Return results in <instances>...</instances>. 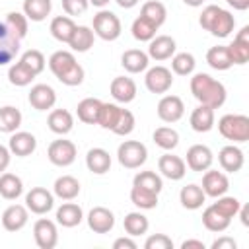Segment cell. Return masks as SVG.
<instances>
[{
  "label": "cell",
  "instance_id": "6da1fadb",
  "mask_svg": "<svg viewBox=\"0 0 249 249\" xmlns=\"http://www.w3.org/2000/svg\"><path fill=\"white\" fill-rule=\"evenodd\" d=\"M191 93L200 105H206L212 109L222 107L226 103V97H228L224 84L214 80L210 74H204V72H198L191 78Z\"/></svg>",
  "mask_w": 249,
  "mask_h": 249
},
{
  "label": "cell",
  "instance_id": "7a4b0ae2",
  "mask_svg": "<svg viewBox=\"0 0 249 249\" xmlns=\"http://www.w3.org/2000/svg\"><path fill=\"white\" fill-rule=\"evenodd\" d=\"M49 68L64 86H80L84 82V68L70 51H56L49 58Z\"/></svg>",
  "mask_w": 249,
  "mask_h": 249
},
{
  "label": "cell",
  "instance_id": "3957f363",
  "mask_svg": "<svg viewBox=\"0 0 249 249\" xmlns=\"http://www.w3.org/2000/svg\"><path fill=\"white\" fill-rule=\"evenodd\" d=\"M198 23H200L202 29L210 31L214 37L224 39V37H228V35L233 31V27H235V18H233L228 10H224V8L216 6V4H208V6L202 10V14H200Z\"/></svg>",
  "mask_w": 249,
  "mask_h": 249
},
{
  "label": "cell",
  "instance_id": "277c9868",
  "mask_svg": "<svg viewBox=\"0 0 249 249\" xmlns=\"http://www.w3.org/2000/svg\"><path fill=\"white\" fill-rule=\"evenodd\" d=\"M218 130L226 140L247 142L249 140V117L239 113H228L218 121Z\"/></svg>",
  "mask_w": 249,
  "mask_h": 249
},
{
  "label": "cell",
  "instance_id": "5b68a950",
  "mask_svg": "<svg viewBox=\"0 0 249 249\" xmlns=\"http://www.w3.org/2000/svg\"><path fill=\"white\" fill-rule=\"evenodd\" d=\"M117 160L126 169H136L148 160V150L138 140H124L117 148Z\"/></svg>",
  "mask_w": 249,
  "mask_h": 249
},
{
  "label": "cell",
  "instance_id": "8992f818",
  "mask_svg": "<svg viewBox=\"0 0 249 249\" xmlns=\"http://www.w3.org/2000/svg\"><path fill=\"white\" fill-rule=\"evenodd\" d=\"M121 19L111 10H99L93 16V33L103 41H115L121 35Z\"/></svg>",
  "mask_w": 249,
  "mask_h": 249
},
{
  "label": "cell",
  "instance_id": "52a82bcc",
  "mask_svg": "<svg viewBox=\"0 0 249 249\" xmlns=\"http://www.w3.org/2000/svg\"><path fill=\"white\" fill-rule=\"evenodd\" d=\"M47 156H49V161L53 165H58V167H68L76 161V156H78V150H76V144L72 140H64V138H58V140H53L49 144V150H47Z\"/></svg>",
  "mask_w": 249,
  "mask_h": 249
},
{
  "label": "cell",
  "instance_id": "ba28073f",
  "mask_svg": "<svg viewBox=\"0 0 249 249\" xmlns=\"http://www.w3.org/2000/svg\"><path fill=\"white\" fill-rule=\"evenodd\" d=\"M33 237L39 249H54L58 243V230L53 220L39 218L33 226Z\"/></svg>",
  "mask_w": 249,
  "mask_h": 249
},
{
  "label": "cell",
  "instance_id": "9c48e42d",
  "mask_svg": "<svg viewBox=\"0 0 249 249\" xmlns=\"http://www.w3.org/2000/svg\"><path fill=\"white\" fill-rule=\"evenodd\" d=\"M25 206L33 214H39V216L41 214H47L54 206V195L51 191H47L45 187H33L25 195Z\"/></svg>",
  "mask_w": 249,
  "mask_h": 249
},
{
  "label": "cell",
  "instance_id": "30bf717a",
  "mask_svg": "<svg viewBox=\"0 0 249 249\" xmlns=\"http://www.w3.org/2000/svg\"><path fill=\"white\" fill-rule=\"evenodd\" d=\"M144 84L152 93H165L173 86V74L165 66H154L146 72Z\"/></svg>",
  "mask_w": 249,
  "mask_h": 249
},
{
  "label": "cell",
  "instance_id": "8fae6325",
  "mask_svg": "<svg viewBox=\"0 0 249 249\" xmlns=\"http://www.w3.org/2000/svg\"><path fill=\"white\" fill-rule=\"evenodd\" d=\"M228 189H230V181H228L226 173L210 169V167L204 171V175H202V191H204L206 196L218 198V196L226 195Z\"/></svg>",
  "mask_w": 249,
  "mask_h": 249
},
{
  "label": "cell",
  "instance_id": "7c38bea8",
  "mask_svg": "<svg viewBox=\"0 0 249 249\" xmlns=\"http://www.w3.org/2000/svg\"><path fill=\"white\" fill-rule=\"evenodd\" d=\"M185 115V103L179 95H163L158 103V117L163 123H177Z\"/></svg>",
  "mask_w": 249,
  "mask_h": 249
},
{
  "label": "cell",
  "instance_id": "4fadbf2b",
  "mask_svg": "<svg viewBox=\"0 0 249 249\" xmlns=\"http://www.w3.org/2000/svg\"><path fill=\"white\" fill-rule=\"evenodd\" d=\"M88 226L93 233H109L115 226V214L105 206H93L88 214Z\"/></svg>",
  "mask_w": 249,
  "mask_h": 249
},
{
  "label": "cell",
  "instance_id": "5bb4252c",
  "mask_svg": "<svg viewBox=\"0 0 249 249\" xmlns=\"http://www.w3.org/2000/svg\"><path fill=\"white\" fill-rule=\"evenodd\" d=\"M214 161V154L204 144H193L187 150V167L193 171H206Z\"/></svg>",
  "mask_w": 249,
  "mask_h": 249
},
{
  "label": "cell",
  "instance_id": "9a60e30c",
  "mask_svg": "<svg viewBox=\"0 0 249 249\" xmlns=\"http://www.w3.org/2000/svg\"><path fill=\"white\" fill-rule=\"evenodd\" d=\"M158 169L163 177L171 179V181H181L187 173V163L183 158L173 156V154H163L158 160Z\"/></svg>",
  "mask_w": 249,
  "mask_h": 249
},
{
  "label": "cell",
  "instance_id": "2e32d148",
  "mask_svg": "<svg viewBox=\"0 0 249 249\" xmlns=\"http://www.w3.org/2000/svg\"><path fill=\"white\" fill-rule=\"evenodd\" d=\"M29 220V210L23 204H10L2 214V226L6 231H19Z\"/></svg>",
  "mask_w": 249,
  "mask_h": 249
},
{
  "label": "cell",
  "instance_id": "e0dca14e",
  "mask_svg": "<svg viewBox=\"0 0 249 249\" xmlns=\"http://www.w3.org/2000/svg\"><path fill=\"white\" fill-rule=\"evenodd\" d=\"M19 39L6 27L4 21H0V66L12 62L16 54L19 53Z\"/></svg>",
  "mask_w": 249,
  "mask_h": 249
},
{
  "label": "cell",
  "instance_id": "ac0fdd59",
  "mask_svg": "<svg viewBox=\"0 0 249 249\" xmlns=\"http://www.w3.org/2000/svg\"><path fill=\"white\" fill-rule=\"evenodd\" d=\"M148 43H150L148 45V56L154 58V60H158V62L171 58L175 54V49H177L175 39L169 37V35H156Z\"/></svg>",
  "mask_w": 249,
  "mask_h": 249
},
{
  "label": "cell",
  "instance_id": "d6986e66",
  "mask_svg": "<svg viewBox=\"0 0 249 249\" xmlns=\"http://www.w3.org/2000/svg\"><path fill=\"white\" fill-rule=\"evenodd\" d=\"M29 103L37 111L53 109L56 103V91L47 84H35L29 91Z\"/></svg>",
  "mask_w": 249,
  "mask_h": 249
},
{
  "label": "cell",
  "instance_id": "ffe728a7",
  "mask_svg": "<svg viewBox=\"0 0 249 249\" xmlns=\"http://www.w3.org/2000/svg\"><path fill=\"white\" fill-rule=\"evenodd\" d=\"M8 148L14 156L18 158H25V156H31L37 148V138L31 134V132H25V130H19V132H12L10 136V142H8Z\"/></svg>",
  "mask_w": 249,
  "mask_h": 249
},
{
  "label": "cell",
  "instance_id": "44dd1931",
  "mask_svg": "<svg viewBox=\"0 0 249 249\" xmlns=\"http://www.w3.org/2000/svg\"><path fill=\"white\" fill-rule=\"evenodd\" d=\"M109 91H111V95L117 103H130L136 97V84H134L132 78L117 76V78H113V82L109 86Z\"/></svg>",
  "mask_w": 249,
  "mask_h": 249
},
{
  "label": "cell",
  "instance_id": "7402d4cb",
  "mask_svg": "<svg viewBox=\"0 0 249 249\" xmlns=\"http://www.w3.org/2000/svg\"><path fill=\"white\" fill-rule=\"evenodd\" d=\"M218 161H220V165H222L224 171H228V173H237V171L243 167V163H245V156H243L241 148L230 144V146H224V148L220 150Z\"/></svg>",
  "mask_w": 249,
  "mask_h": 249
},
{
  "label": "cell",
  "instance_id": "603a6c76",
  "mask_svg": "<svg viewBox=\"0 0 249 249\" xmlns=\"http://www.w3.org/2000/svg\"><path fill=\"white\" fill-rule=\"evenodd\" d=\"M121 64H123V68H124L126 72L138 74V72H144V70L148 68L150 56H148V53H144V51H140V49H128V51H124L123 56H121Z\"/></svg>",
  "mask_w": 249,
  "mask_h": 249
},
{
  "label": "cell",
  "instance_id": "cb8c5ba5",
  "mask_svg": "<svg viewBox=\"0 0 249 249\" xmlns=\"http://www.w3.org/2000/svg\"><path fill=\"white\" fill-rule=\"evenodd\" d=\"M93 41H95V33H93L91 27H88V25H76L74 31H72V37H70L68 45L76 53H88L93 47Z\"/></svg>",
  "mask_w": 249,
  "mask_h": 249
},
{
  "label": "cell",
  "instance_id": "d4e9b609",
  "mask_svg": "<svg viewBox=\"0 0 249 249\" xmlns=\"http://www.w3.org/2000/svg\"><path fill=\"white\" fill-rule=\"evenodd\" d=\"M47 124H49V128H51L54 134L64 136V134H68V132L72 130V126H74V117H72V113L66 111V109H53V111L49 113Z\"/></svg>",
  "mask_w": 249,
  "mask_h": 249
},
{
  "label": "cell",
  "instance_id": "484cf974",
  "mask_svg": "<svg viewBox=\"0 0 249 249\" xmlns=\"http://www.w3.org/2000/svg\"><path fill=\"white\" fill-rule=\"evenodd\" d=\"M86 165H88V169L91 173L103 175V173H107L111 169V156L103 148H91L86 154Z\"/></svg>",
  "mask_w": 249,
  "mask_h": 249
},
{
  "label": "cell",
  "instance_id": "4316f807",
  "mask_svg": "<svg viewBox=\"0 0 249 249\" xmlns=\"http://www.w3.org/2000/svg\"><path fill=\"white\" fill-rule=\"evenodd\" d=\"M191 128L195 132H208L214 126V109L206 107V105H198L196 109H193L191 113Z\"/></svg>",
  "mask_w": 249,
  "mask_h": 249
},
{
  "label": "cell",
  "instance_id": "83f0119b",
  "mask_svg": "<svg viewBox=\"0 0 249 249\" xmlns=\"http://www.w3.org/2000/svg\"><path fill=\"white\" fill-rule=\"evenodd\" d=\"M53 193H54V196H58L62 200H74L80 195V181L72 175H62L54 181Z\"/></svg>",
  "mask_w": 249,
  "mask_h": 249
},
{
  "label": "cell",
  "instance_id": "f1b7e54d",
  "mask_svg": "<svg viewBox=\"0 0 249 249\" xmlns=\"http://www.w3.org/2000/svg\"><path fill=\"white\" fill-rule=\"evenodd\" d=\"M179 200H181V204H183L187 210H198V208L204 204L206 195H204L202 187L191 183V185H185V187L181 189V193H179Z\"/></svg>",
  "mask_w": 249,
  "mask_h": 249
},
{
  "label": "cell",
  "instance_id": "f546056e",
  "mask_svg": "<svg viewBox=\"0 0 249 249\" xmlns=\"http://www.w3.org/2000/svg\"><path fill=\"white\" fill-rule=\"evenodd\" d=\"M84 220V212L76 202H64L56 210V222L62 228H76Z\"/></svg>",
  "mask_w": 249,
  "mask_h": 249
},
{
  "label": "cell",
  "instance_id": "4dcf8cb0",
  "mask_svg": "<svg viewBox=\"0 0 249 249\" xmlns=\"http://www.w3.org/2000/svg\"><path fill=\"white\" fill-rule=\"evenodd\" d=\"M230 222H231V218H228V216H224L214 204H210L204 212H202V224H204V228L208 230V231H214V233H220V231H224V230H228V226H230Z\"/></svg>",
  "mask_w": 249,
  "mask_h": 249
},
{
  "label": "cell",
  "instance_id": "1f68e13d",
  "mask_svg": "<svg viewBox=\"0 0 249 249\" xmlns=\"http://www.w3.org/2000/svg\"><path fill=\"white\" fill-rule=\"evenodd\" d=\"M101 103L97 97H86L78 103L76 107V113H78V119L86 124H97V117H99V109H101Z\"/></svg>",
  "mask_w": 249,
  "mask_h": 249
},
{
  "label": "cell",
  "instance_id": "d6a6232c",
  "mask_svg": "<svg viewBox=\"0 0 249 249\" xmlns=\"http://www.w3.org/2000/svg\"><path fill=\"white\" fill-rule=\"evenodd\" d=\"M206 62H208L210 68L220 70V72H222V70H228V68L233 66L231 56H230V51H228V47H224V45L210 47L208 53H206Z\"/></svg>",
  "mask_w": 249,
  "mask_h": 249
},
{
  "label": "cell",
  "instance_id": "836d02e7",
  "mask_svg": "<svg viewBox=\"0 0 249 249\" xmlns=\"http://www.w3.org/2000/svg\"><path fill=\"white\" fill-rule=\"evenodd\" d=\"M140 16H142L144 19H148L152 25L161 27L163 21H165V18H167V10H165V6H163L161 2H158V0H148V2L142 4Z\"/></svg>",
  "mask_w": 249,
  "mask_h": 249
},
{
  "label": "cell",
  "instance_id": "e575fe53",
  "mask_svg": "<svg viewBox=\"0 0 249 249\" xmlns=\"http://www.w3.org/2000/svg\"><path fill=\"white\" fill-rule=\"evenodd\" d=\"M74 27H76V23H74V19H72L70 16H56V18L51 21V27H49V29H51V35H53L56 41L68 43L70 37H72Z\"/></svg>",
  "mask_w": 249,
  "mask_h": 249
},
{
  "label": "cell",
  "instance_id": "d590c367",
  "mask_svg": "<svg viewBox=\"0 0 249 249\" xmlns=\"http://www.w3.org/2000/svg\"><path fill=\"white\" fill-rule=\"evenodd\" d=\"M21 124V111L14 105H4L0 107V132L12 134L19 128Z\"/></svg>",
  "mask_w": 249,
  "mask_h": 249
},
{
  "label": "cell",
  "instance_id": "8d00e7d4",
  "mask_svg": "<svg viewBox=\"0 0 249 249\" xmlns=\"http://www.w3.org/2000/svg\"><path fill=\"white\" fill-rule=\"evenodd\" d=\"M23 193V183L14 173H2L0 175V196L6 200H16Z\"/></svg>",
  "mask_w": 249,
  "mask_h": 249
},
{
  "label": "cell",
  "instance_id": "74e56055",
  "mask_svg": "<svg viewBox=\"0 0 249 249\" xmlns=\"http://www.w3.org/2000/svg\"><path fill=\"white\" fill-rule=\"evenodd\" d=\"M51 0H23V14L31 21H43L51 14Z\"/></svg>",
  "mask_w": 249,
  "mask_h": 249
},
{
  "label": "cell",
  "instance_id": "f35d334b",
  "mask_svg": "<svg viewBox=\"0 0 249 249\" xmlns=\"http://www.w3.org/2000/svg\"><path fill=\"white\" fill-rule=\"evenodd\" d=\"M123 226H124V231L130 237H136V235H142V233L148 231L150 222L142 212H128L123 220Z\"/></svg>",
  "mask_w": 249,
  "mask_h": 249
},
{
  "label": "cell",
  "instance_id": "ab89813d",
  "mask_svg": "<svg viewBox=\"0 0 249 249\" xmlns=\"http://www.w3.org/2000/svg\"><path fill=\"white\" fill-rule=\"evenodd\" d=\"M130 200L140 210H152L158 206V195L152 191H146L142 187H136V185H132V189H130Z\"/></svg>",
  "mask_w": 249,
  "mask_h": 249
},
{
  "label": "cell",
  "instance_id": "60d3db41",
  "mask_svg": "<svg viewBox=\"0 0 249 249\" xmlns=\"http://www.w3.org/2000/svg\"><path fill=\"white\" fill-rule=\"evenodd\" d=\"M156 146H160L161 150H173L179 144V132L171 126H158L152 134Z\"/></svg>",
  "mask_w": 249,
  "mask_h": 249
},
{
  "label": "cell",
  "instance_id": "b9f144b4",
  "mask_svg": "<svg viewBox=\"0 0 249 249\" xmlns=\"http://www.w3.org/2000/svg\"><path fill=\"white\" fill-rule=\"evenodd\" d=\"M132 185L142 187L146 191H152L156 195H160L161 189H163V181L156 171H140V173H136L134 179H132Z\"/></svg>",
  "mask_w": 249,
  "mask_h": 249
},
{
  "label": "cell",
  "instance_id": "7bdbcfd3",
  "mask_svg": "<svg viewBox=\"0 0 249 249\" xmlns=\"http://www.w3.org/2000/svg\"><path fill=\"white\" fill-rule=\"evenodd\" d=\"M33 78H35V74H33L27 66H23L19 60L14 62V64L10 66V70H8V80H10V84H12V86H18V88L29 86V84L33 82Z\"/></svg>",
  "mask_w": 249,
  "mask_h": 249
},
{
  "label": "cell",
  "instance_id": "ee69618b",
  "mask_svg": "<svg viewBox=\"0 0 249 249\" xmlns=\"http://www.w3.org/2000/svg\"><path fill=\"white\" fill-rule=\"evenodd\" d=\"M119 115H121V107L117 103H101L97 124L101 128H105V130H113V126L119 121Z\"/></svg>",
  "mask_w": 249,
  "mask_h": 249
},
{
  "label": "cell",
  "instance_id": "f6af8a7d",
  "mask_svg": "<svg viewBox=\"0 0 249 249\" xmlns=\"http://www.w3.org/2000/svg\"><path fill=\"white\" fill-rule=\"evenodd\" d=\"M130 31H132V37H134L136 41L144 43V41H152V39L156 37L158 27H156V25H152V23H150L148 19H144L142 16H138V18L132 21Z\"/></svg>",
  "mask_w": 249,
  "mask_h": 249
},
{
  "label": "cell",
  "instance_id": "bcb514c9",
  "mask_svg": "<svg viewBox=\"0 0 249 249\" xmlns=\"http://www.w3.org/2000/svg\"><path fill=\"white\" fill-rule=\"evenodd\" d=\"M195 56L191 53H177L171 56V70L177 74V76H189L195 72Z\"/></svg>",
  "mask_w": 249,
  "mask_h": 249
},
{
  "label": "cell",
  "instance_id": "7dc6e473",
  "mask_svg": "<svg viewBox=\"0 0 249 249\" xmlns=\"http://www.w3.org/2000/svg\"><path fill=\"white\" fill-rule=\"evenodd\" d=\"M4 23H6V27H8L19 41L27 35V18H25V14H21V12H10V14L6 16Z\"/></svg>",
  "mask_w": 249,
  "mask_h": 249
},
{
  "label": "cell",
  "instance_id": "c3c4849f",
  "mask_svg": "<svg viewBox=\"0 0 249 249\" xmlns=\"http://www.w3.org/2000/svg\"><path fill=\"white\" fill-rule=\"evenodd\" d=\"M19 62H21L23 66H27L35 76L41 74V72L45 70V64H47L45 54H43L41 51H37V49H29V51H25V53L21 54Z\"/></svg>",
  "mask_w": 249,
  "mask_h": 249
},
{
  "label": "cell",
  "instance_id": "681fc988",
  "mask_svg": "<svg viewBox=\"0 0 249 249\" xmlns=\"http://www.w3.org/2000/svg\"><path fill=\"white\" fill-rule=\"evenodd\" d=\"M134 124H136L134 115H132L128 109H121V115H119L117 124L113 126V132L119 134V136H128V134L134 130Z\"/></svg>",
  "mask_w": 249,
  "mask_h": 249
},
{
  "label": "cell",
  "instance_id": "f907efd6",
  "mask_svg": "<svg viewBox=\"0 0 249 249\" xmlns=\"http://www.w3.org/2000/svg\"><path fill=\"white\" fill-rule=\"evenodd\" d=\"M228 51H230V56H231L233 64H245L249 60V43L233 39V43L228 45Z\"/></svg>",
  "mask_w": 249,
  "mask_h": 249
},
{
  "label": "cell",
  "instance_id": "816d5d0a",
  "mask_svg": "<svg viewBox=\"0 0 249 249\" xmlns=\"http://www.w3.org/2000/svg\"><path fill=\"white\" fill-rule=\"evenodd\" d=\"M214 206H216L224 216L233 218V216H237V210H239L241 202H239L235 196H226V195H222V196H218V200L214 202Z\"/></svg>",
  "mask_w": 249,
  "mask_h": 249
},
{
  "label": "cell",
  "instance_id": "f5cc1de1",
  "mask_svg": "<svg viewBox=\"0 0 249 249\" xmlns=\"http://www.w3.org/2000/svg\"><path fill=\"white\" fill-rule=\"evenodd\" d=\"M144 249H173V241L165 233H154L144 241Z\"/></svg>",
  "mask_w": 249,
  "mask_h": 249
},
{
  "label": "cell",
  "instance_id": "db71d44e",
  "mask_svg": "<svg viewBox=\"0 0 249 249\" xmlns=\"http://www.w3.org/2000/svg\"><path fill=\"white\" fill-rule=\"evenodd\" d=\"M89 6V0H62V10L68 16H82Z\"/></svg>",
  "mask_w": 249,
  "mask_h": 249
},
{
  "label": "cell",
  "instance_id": "11a10c76",
  "mask_svg": "<svg viewBox=\"0 0 249 249\" xmlns=\"http://www.w3.org/2000/svg\"><path fill=\"white\" fill-rule=\"evenodd\" d=\"M210 247H212V249H235V247H237V243H235V239H233V237L222 235V237L214 239Z\"/></svg>",
  "mask_w": 249,
  "mask_h": 249
},
{
  "label": "cell",
  "instance_id": "9f6ffc18",
  "mask_svg": "<svg viewBox=\"0 0 249 249\" xmlns=\"http://www.w3.org/2000/svg\"><path fill=\"white\" fill-rule=\"evenodd\" d=\"M136 241L130 237H119L113 241V249H136Z\"/></svg>",
  "mask_w": 249,
  "mask_h": 249
},
{
  "label": "cell",
  "instance_id": "6f0895ef",
  "mask_svg": "<svg viewBox=\"0 0 249 249\" xmlns=\"http://www.w3.org/2000/svg\"><path fill=\"white\" fill-rule=\"evenodd\" d=\"M10 156H12L10 148H6V146L0 144V173H4V171L8 169V165H10Z\"/></svg>",
  "mask_w": 249,
  "mask_h": 249
},
{
  "label": "cell",
  "instance_id": "680465c9",
  "mask_svg": "<svg viewBox=\"0 0 249 249\" xmlns=\"http://www.w3.org/2000/svg\"><path fill=\"white\" fill-rule=\"evenodd\" d=\"M181 249H204V243L200 239H185L181 243Z\"/></svg>",
  "mask_w": 249,
  "mask_h": 249
},
{
  "label": "cell",
  "instance_id": "91938a15",
  "mask_svg": "<svg viewBox=\"0 0 249 249\" xmlns=\"http://www.w3.org/2000/svg\"><path fill=\"white\" fill-rule=\"evenodd\" d=\"M228 4H230L233 10H239V12H243V10L249 8V0H228Z\"/></svg>",
  "mask_w": 249,
  "mask_h": 249
},
{
  "label": "cell",
  "instance_id": "94428289",
  "mask_svg": "<svg viewBox=\"0 0 249 249\" xmlns=\"http://www.w3.org/2000/svg\"><path fill=\"white\" fill-rule=\"evenodd\" d=\"M237 214H239V218H241V224H243V226H249V206H247V204H245V206H239Z\"/></svg>",
  "mask_w": 249,
  "mask_h": 249
},
{
  "label": "cell",
  "instance_id": "6125c7cd",
  "mask_svg": "<svg viewBox=\"0 0 249 249\" xmlns=\"http://www.w3.org/2000/svg\"><path fill=\"white\" fill-rule=\"evenodd\" d=\"M121 8H124V10H130V8H134L136 4H138V0H115Z\"/></svg>",
  "mask_w": 249,
  "mask_h": 249
},
{
  "label": "cell",
  "instance_id": "be15d7a7",
  "mask_svg": "<svg viewBox=\"0 0 249 249\" xmlns=\"http://www.w3.org/2000/svg\"><path fill=\"white\" fill-rule=\"evenodd\" d=\"M187 6H191V8H198V6H202L204 4V0H183Z\"/></svg>",
  "mask_w": 249,
  "mask_h": 249
},
{
  "label": "cell",
  "instance_id": "e7e4bbea",
  "mask_svg": "<svg viewBox=\"0 0 249 249\" xmlns=\"http://www.w3.org/2000/svg\"><path fill=\"white\" fill-rule=\"evenodd\" d=\"M109 2H111V0H89V4H93V6H97V8H105Z\"/></svg>",
  "mask_w": 249,
  "mask_h": 249
}]
</instances>
